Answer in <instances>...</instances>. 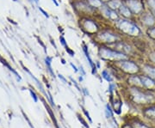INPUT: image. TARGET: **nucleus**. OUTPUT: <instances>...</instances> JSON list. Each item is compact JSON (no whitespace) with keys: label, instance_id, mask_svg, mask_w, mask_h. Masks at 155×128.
Listing matches in <instances>:
<instances>
[{"label":"nucleus","instance_id":"11","mask_svg":"<svg viewBox=\"0 0 155 128\" xmlns=\"http://www.w3.org/2000/svg\"><path fill=\"white\" fill-rule=\"evenodd\" d=\"M120 12L122 13V15H123L124 16H126V17H129L131 16V12L129 11V9L127 8V7H125L123 5H121V7H120Z\"/></svg>","mask_w":155,"mask_h":128},{"label":"nucleus","instance_id":"10","mask_svg":"<svg viewBox=\"0 0 155 128\" xmlns=\"http://www.w3.org/2000/svg\"><path fill=\"white\" fill-rule=\"evenodd\" d=\"M84 52L85 56H86V58H87L89 63H90L92 68V73L93 74H95V73H96V66L94 65L92 60V59H91V57H90V55H89V53H88V51H87V46H84Z\"/></svg>","mask_w":155,"mask_h":128},{"label":"nucleus","instance_id":"22","mask_svg":"<svg viewBox=\"0 0 155 128\" xmlns=\"http://www.w3.org/2000/svg\"><path fill=\"white\" fill-rule=\"evenodd\" d=\"M30 92L31 96H32V97H33V99H34L35 102H37L38 99H37V97H36V95L35 94V92H34V91H32V89H30Z\"/></svg>","mask_w":155,"mask_h":128},{"label":"nucleus","instance_id":"29","mask_svg":"<svg viewBox=\"0 0 155 128\" xmlns=\"http://www.w3.org/2000/svg\"><path fill=\"white\" fill-rule=\"evenodd\" d=\"M71 66H72V68H73V70H74V72H78V69H77V67H76V66H75V65H74V64H72V63H71Z\"/></svg>","mask_w":155,"mask_h":128},{"label":"nucleus","instance_id":"20","mask_svg":"<svg viewBox=\"0 0 155 128\" xmlns=\"http://www.w3.org/2000/svg\"><path fill=\"white\" fill-rule=\"evenodd\" d=\"M134 128H149V127H147L146 126H145L144 124L138 123V122H135V123H134Z\"/></svg>","mask_w":155,"mask_h":128},{"label":"nucleus","instance_id":"27","mask_svg":"<svg viewBox=\"0 0 155 128\" xmlns=\"http://www.w3.org/2000/svg\"><path fill=\"white\" fill-rule=\"evenodd\" d=\"M150 58H151V59L155 63V53L150 54Z\"/></svg>","mask_w":155,"mask_h":128},{"label":"nucleus","instance_id":"13","mask_svg":"<svg viewBox=\"0 0 155 128\" xmlns=\"http://www.w3.org/2000/svg\"><path fill=\"white\" fill-rule=\"evenodd\" d=\"M143 21L146 24H147V25H153L154 23V18L150 16V15H146V16H145L144 18H143Z\"/></svg>","mask_w":155,"mask_h":128},{"label":"nucleus","instance_id":"32","mask_svg":"<svg viewBox=\"0 0 155 128\" xmlns=\"http://www.w3.org/2000/svg\"><path fill=\"white\" fill-rule=\"evenodd\" d=\"M34 1H35V2L36 4H38V2H39V0H34Z\"/></svg>","mask_w":155,"mask_h":128},{"label":"nucleus","instance_id":"17","mask_svg":"<svg viewBox=\"0 0 155 128\" xmlns=\"http://www.w3.org/2000/svg\"><path fill=\"white\" fill-rule=\"evenodd\" d=\"M145 114L147 115V116H150V117H155V107H150L148 109H146L145 111Z\"/></svg>","mask_w":155,"mask_h":128},{"label":"nucleus","instance_id":"15","mask_svg":"<svg viewBox=\"0 0 155 128\" xmlns=\"http://www.w3.org/2000/svg\"><path fill=\"white\" fill-rule=\"evenodd\" d=\"M45 61H46V64H47V66H48V71L50 72V73L52 74V76H53V77H55V76H54V73H53V72L52 71V68H51L52 58L47 57V58L45 59Z\"/></svg>","mask_w":155,"mask_h":128},{"label":"nucleus","instance_id":"6","mask_svg":"<svg viewBox=\"0 0 155 128\" xmlns=\"http://www.w3.org/2000/svg\"><path fill=\"white\" fill-rule=\"evenodd\" d=\"M100 39H102L103 41H106V42H113L116 40V37L114 36L113 34H109V33H103L99 35Z\"/></svg>","mask_w":155,"mask_h":128},{"label":"nucleus","instance_id":"25","mask_svg":"<svg viewBox=\"0 0 155 128\" xmlns=\"http://www.w3.org/2000/svg\"><path fill=\"white\" fill-rule=\"evenodd\" d=\"M60 41H61V44H62V45H63V46H66V40L64 39V37H62V36H61V37H60Z\"/></svg>","mask_w":155,"mask_h":128},{"label":"nucleus","instance_id":"5","mask_svg":"<svg viewBox=\"0 0 155 128\" xmlns=\"http://www.w3.org/2000/svg\"><path fill=\"white\" fill-rule=\"evenodd\" d=\"M128 4L130 7V9L135 13H140L142 10V5L138 0H128Z\"/></svg>","mask_w":155,"mask_h":128},{"label":"nucleus","instance_id":"26","mask_svg":"<svg viewBox=\"0 0 155 128\" xmlns=\"http://www.w3.org/2000/svg\"><path fill=\"white\" fill-rule=\"evenodd\" d=\"M39 10H40V11H41V12H42V14H43V15H44V16H46V17H47V18H48V17H49V16H48V13H47V12H46V11H43V10H42V9H41V8H40V7H39Z\"/></svg>","mask_w":155,"mask_h":128},{"label":"nucleus","instance_id":"8","mask_svg":"<svg viewBox=\"0 0 155 128\" xmlns=\"http://www.w3.org/2000/svg\"><path fill=\"white\" fill-rule=\"evenodd\" d=\"M141 80L142 85L146 87V88H153L155 85L154 82L152 79H150L149 77H141Z\"/></svg>","mask_w":155,"mask_h":128},{"label":"nucleus","instance_id":"1","mask_svg":"<svg viewBox=\"0 0 155 128\" xmlns=\"http://www.w3.org/2000/svg\"><path fill=\"white\" fill-rule=\"evenodd\" d=\"M117 25L123 32L127 33L128 34L136 35L140 33V30L137 28V26H135L133 23L126 21V20H121L120 21H118Z\"/></svg>","mask_w":155,"mask_h":128},{"label":"nucleus","instance_id":"24","mask_svg":"<svg viewBox=\"0 0 155 128\" xmlns=\"http://www.w3.org/2000/svg\"><path fill=\"white\" fill-rule=\"evenodd\" d=\"M149 35L155 39V29H152L149 30Z\"/></svg>","mask_w":155,"mask_h":128},{"label":"nucleus","instance_id":"30","mask_svg":"<svg viewBox=\"0 0 155 128\" xmlns=\"http://www.w3.org/2000/svg\"><path fill=\"white\" fill-rule=\"evenodd\" d=\"M52 1H53V2L54 3V4H55L56 6H58V5H59V4H58V2H57L56 0H52Z\"/></svg>","mask_w":155,"mask_h":128},{"label":"nucleus","instance_id":"4","mask_svg":"<svg viewBox=\"0 0 155 128\" xmlns=\"http://www.w3.org/2000/svg\"><path fill=\"white\" fill-rule=\"evenodd\" d=\"M121 67L122 69L127 72H129V73H134V72H137L139 68L136 64L133 63V62H130V61H122L121 63Z\"/></svg>","mask_w":155,"mask_h":128},{"label":"nucleus","instance_id":"12","mask_svg":"<svg viewBox=\"0 0 155 128\" xmlns=\"http://www.w3.org/2000/svg\"><path fill=\"white\" fill-rule=\"evenodd\" d=\"M145 72L149 75L150 77H152L153 78L155 79V69L153 67H150V66H146L145 67Z\"/></svg>","mask_w":155,"mask_h":128},{"label":"nucleus","instance_id":"14","mask_svg":"<svg viewBox=\"0 0 155 128\" xmlns=\"http://www.w3.org/2000/svg\"><path fill=\"white\" fill-rule=\"evenodd\" d=\"M109 5L112 9H116L118 7H121V2L119 0H112L109 3Z\"/></svg>","mask_w":155,"mask_h":128},{"label":"nucleus","instance_id":"3","mask_svg":"<svg viewBox=\"0 0 155 128\" xmlns=\"http://www.w3.org/2000/svg\"><path fill=\"white\" fill-rule=\"evenodd\" d=\"M132 93H133L134 102H136L138 103H146V102H149L152 101L151 96H146V95H145L136 89L132 90Z\"/></svg>","mask_w":155,"mask_h":128},{"label":"nucleus","instance_id":"21","mask_svg":"<svg viewBox=\"0 0 155 128\" xmlns=\"http://www.w3.org/2000/svg\"><path fill=\"white\" fill-rule=\"evenodd\" d=\"M148 3L150 6L152 7L153 11H155V0H148Z\"/></svg>","mask_w":155,"mask_h":128},{"label":"nucleus","instance_id":"19","mask_svg":"<svg viewBox=\"0 0 155 128\" xmlns=\"http://www.w3.org/2000/svg\"><path fill=\"white\" fill-rule=\"evenodd\" d=\"M106 115H107V117L108 118L113 117V113H112V110H111V108H110V105H109V104L106 106Z\"/></svg>","mask_w":155,"mask_h":128},{"label":"nucleus","instance_id":"23","mask_svg":"<svg viewBox=\"0 0 155 128\" xmlns=\"http://www.w3.org/2000/svg\"><path fill=\"white\" fill-rule=\"evenodd\" d=\"M66 52L70 54L72 57H73V56H74V52H73V51H72V50H71V49H70L68 46H66Z\"/></svg>","mask_w":155,"mask_h":128},{"label":"nucleus","instance_id":"18","mask_svg":"<svg viewBox=\"0 0 155 128\" xmlns=\"http://www.w3.org/2000/svg\"><path fill=\"white\" fill-rule=\"evenodd\" d=\"M90 4L95 7H100L102 6V1L101 0H90Z\"/></svg>","mask_w":155,"mask_h":128},{"label":"nucleus","instance_id":"31","mask_svg":"<svg viewBox=\"0 0 155 128\" xmlns=\"http://www.w3.org/2000/svg\"><path fill=\"white\" fill-rule=\"evenodd\" d=\"M61 61H62V64H65L66 62H65V60L64 59H61Z\"/></svg>","mask_w":155,"mask_h":128},{"label":"nucleus","instance_id":"28","mask_svg":"<svg viewBox=\"0 0 155 128\" xmlns=\"http://www.w3.org/2000/svg\"><path fill=\"white\" fill-rule=\"evenodd\" d=\"M59 77H60V79H61L62 81L64 82V83H66V78L62 76V75L59 74Z\"/></svg>","mask_w":155,"mask_h":128},{"label":"nucleus","instance_id":"2","mask_svg":"<svg viewBox=\"0 0 155 128\" xmlns=\"http://www.w3.org/2000/svg\"><path fill=\"white\" fill-rule=\"evenodd\" d=\"M100 56L103 59H126V56L122 53H118V52H115L109 50L107 48H102L100 50Z\"/></svg>","mask_w":155,"mask_h":128},{"label":"nucleus","instance_id":"16","mask_svg":"<svg viewBox=\"0 0 155 128\" xmlns=\"http://www.w3.org/2000/svg\"><path fill=\"white\" fill-rule=\"evenodd\" d=\"M102 76H103V77L107 82H112L113 81L112 77L110 76V74L109 73V72H107V71H103V73H102Z\"/></svg>","mask_w":155,"mask_h":128},{"label":"nucleus","instance_id":"9","mask_svg":"<svg viewBox=\"0 0 155 128\" xmlns=\"http://www.w3.org/2000/svg\"><path fill=\"white\" fill-rule=\"evenodd\" d=\"M84 28L88 30V31H92V32H94V31H96L97 29V25L93 22V21H90V20H88V21H86L84 22Z\"/></svg>","mask_w":155,"mask_h":128},{"label":"nucleus","instance_id":"7","mask_svg":"<svg viewBox=\"0 0 155 128\" xmlns=\"http://www.w3.org/2000/svg\"><path fill=\"white\" fill-rule=\"evenodd\" d=\"M103 14H104L107 17H109V18L111 19V20H115V19L117 18V15H116L113 11H111L110 9H109V8H107V7H104V8H103Z\"/></svg>","mask_w":155,"mask_h":128}]
</instances>
